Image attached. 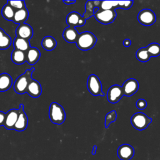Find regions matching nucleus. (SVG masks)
<instances>
[{
    "instance_id": "1",
    "label": "nucleus",
    "mask_w": 160,
    "mask_h": 160,
    "mask_svg": "<svg viewBox=\"0 0 160 160\" xmlns=\"http://www.w3.org/2000/svg\"><path fill=\"white\" fill-rule=\"evenodd\" d=\"M97 42V38L91 32L85 31L79 34L77 40V47L82 51H88L92 48Z\"/></svg>"
},
{
    "instance_id": "2",
    "label": "nucleus",
    "mask_w": 160,
    "mask_h": 160,
    "mask_svg": "<svg viewBox=\"0 0 160 160\" xmlns=\"http://www.w3.org/2000/svg\"><path fill=\"white\" fill-rule=\"evenodd\" d=\"M34 71V68L31 69H27L24 74L17 78L14 83V89L16 92L20 94L26 92L27 87L31 80L32 79L31 75Z\"/></svg>"
},
{
    "instance_id": "3",
    "label": "nucleus",
    "mask_w": 160,
    "mask_h": 160,
    "mask_svg": "<svg viewBox=\"0 0 160 160\" xmlns=\"http://www.w3.org/2000/svg\"><path fill=\"white\" fill-rule=\"evenodd\" d=\"M49 116L52 122L56 124H61L66 118V113L64 108L58 102H53L50 104Z\"/></svg>"
},
{
    "instance_id": "4",
    "label": "nucleus",
    "mask_w": 160,
    "mask_h": 160,
    "mask_svg": "<svg viewBox=\"0 0 160 160\" xmlns=\"http://www.w3.org/2000/svg\"><path fill=\"white\" fill-rule=\"evenodd\" d=\"M151 122L152 119L142 112L134 114L131 119V122L132 126L139 131H142L147 128Z\"/></svg>"
},
{
    "instance_id": "5",
    "label": "nucleus",
    "mask_w": 160,
    "mask_h": 160,
    "mask_svg": "<svg viewBox=\"0 0 160 160\" xmlns=\"http://www.w3.org/2000/svg\"><path fill=\"white\" fill-rule=\"evenodd\" d=\"M116 12L114 9L104 10L99 9L94 14V16L96 19L104 24H108L112 23L116 18Z\"/></svg>"
},
{
    "instance_id": "6",
    "label": "nucleus",
    "mask_w": 160,
    "mask_h": 160,
    "mask_svg": "<svg viewBox=\"0 0 160 160\" xmlns=\"http://www.w3.org/2000/svg\"><path fill=\"white\" fill-rule=\"evenodd\" d=\"M87 88L89 92L95 96H104V94L102 91V84L99 78L95 74H91L87 81Z\"/></svg>"
},
{
    "instance_id": "7",
    "label": "nucleus",
    "mask_w": 160,
    "mask_h": 160,
    "mask_svg": "<svg viewBox=\"0 0 160 160\" xmlns=\"http://www.w3.org/2000/svg\"><path fill=\"white\" fill-rule=\"evenodd\" d=\"M138 21L144 26H151L156 21L155 13L149 9H144L138 15Z\"/></svg>"
},
{
    "instance_id": "8",
    "label": "nucleus",
    "mask_w": 160,
    "mask_h": 160,
    "mask_svg": "<svg viewBox=\"0 0 160 160\" xmlns=\"http://www.w3.org/2000/svg\"><path fill=\"white\" fill-rule=\"evenodd\" d=\"M124 96L123 90L121 86L118 84L111 86L107 92V98L111 103L118 102Z\"/></svg>"
},
{
    "instance_id": "9",
    "label": "nucleus",
    "mask_w": 160,
    "mask_h": 160,
    "mask_svg": "<svg viewBox=\"0 0 160 160\" xmlns=\"http://www.w3.org/2000/svg\"><path fill=\"white\" fill-rule=\"evenodd\" d=\"M28 124V118L24 111V105L21 104L19 108V116L13 129L17 131H24Z\"/></svg>"
},
{
    "instance_id": "10",
    "label": "nucleus",
    "mask_w": 160,
    "mask_h": 160,
    "mask_svg": "<svg viewBox=\"0 0 160 160\" xmlns=\"http://www.w3.org/2000/svg\"><path fill=\"white\" fill-rule=\"evenodd\" d=\"M66 22L69 27L75 28L76 26H82L86 22V19L79 13L73 11L68 14Z\"/></svg>"
},
{
    "instance_id": "11",
    "label": "nucleus",
    "mask_w": 160,
    "mask_h": 160,
    "mask_svg": "<svg viewBox=\"0 0 160 160\" xmlns=\"http://www.w3.org/2000/svg\"><path fill=\"white\" fill-rule=\"evenodd\" d=\"M122 88L124 95L126 96H131L138 91L139 88V83L136 79L130 78L124 82Z\"/></svg>"
},
{
    "instance_id": "12",
    "label": "nucleus",
    "mask_w": 160,
    "mask_h": 160,
    "mask_svg": "<svg viewBox=\"0 0 160 160\" xmlns=\"http://www.w3.org/2000/svg\"><path fill=\"white\" fill-rule=\"evenodd\" d=\"M118 156L121 160H130L134 154V149L132 146L124 144L121 145L118 149Z\"/></svg>"
},
{
    "instance_id": "13",
    "label": "nucleus",
    "mask_w": 160,
    "mask_h": 160,
    "mask_svg": "<svg viewBox=\"0 0 160 160\" xmlns=\"http://www.w3.org/2000/svg\"><path fill=\"white\" fill-rule=\"evenodd\" d=\"M19 116V109H12L6 113L5 122L4 126L6 129L11 130L13 129L14 126L18 120Z\"/></svg>"
},
{
    "instance_id": "14",
    "label": "nucleus",
    "mask_w": 160,
    "mask_h": 160,
    "mask_svg": "<svg viewBox=\"0 0 160 160\" xmlns=\"http://www.w3.org/2000/svg\"><path fill=\"white\" fill-rule=\"evenodd\" d=\"M16 37L29 40L33 36V29L28 24H19L16 30Z\"/></svg>"
},
{
    "instance_id": "15",
    "label": "nucleus",
    "mask_w": 160,
    "mask_h": 160,
    "mask_svg": "<svg viewBox=\"0 0 160 160\" xmlns=\"http://www.w3.org/2000/svg\"><path fill=\"white\" fill-rule=\"evenodd\" d=\"M41 92L42 88L40 83L38 81L32 79L27 87L26 92L32 98H38L41 94Z\"/></svg>"
},
{
    "instance_id": "16",
    "label": "nucleus",
    "mask_w": 160,
    "mask_h": 160,
    "mask_svg": "<svg viewBox=\"0 0 160 160\" xmlns=\"http://www.w3.org/2000/svg\"><path fill=\"white\" fill-rule=\"evenodd\" d=\"M26 61L30 65H33L36 63L41 56L39 50L35 47H31L26 52Z\"/></svg>"
},
{
    "instance_id": "17",
    "label": "nucleus",
    "mask_w": 160,
    "mask_h": 160,
    "mask_svg": "<svg viewBox=\"0 0 160 160\" xmlns=\"http://www.w3.org/2000/svg\"><path fill=\"white\" fill-rule=\"evenodd\" d=\"M79 34L75 28L68 27L63 31L62 36L64 40L68 42H76Z\"/></svg>"
},
{
    "instance_id": "18",
    "label": "nucleus",
    "mask_w": 160,
    "mask_h": 160,
    "mask_svg": "<svg viewBox=\"0 0 160 160\" xmlns=\"http://www.w3.org/2000/svg\"><path fill=\"white\" fill-rule=\"evenodd\" d=\"M100 1H88L85 5V12L83 14V17L85 19L89 18L94 16V9L99 7Z\"/></svg>"
},
{
    "instance_id": "19",
    "label": "nucleus",
    "mask_w": 160,
    "mask_h": 160,
    "mask_svg": "<svg viewBox=\"0 0 160 160\" xmlns=\"http://www.w3.org/2000/svg\"><path fill=\"white\" fill-rule=\"evenodd\" d=\"M29 16V12L28 10L26 8L17 10L15 11L14 16L13 18L12 21L18 24H24L25 21L28 19Z\"/></svg>"
},
{
    "instance_id": "20",
    "label": "nucleus",
    "mask_w": 160,
    "mask_h": 160,
    "mask_svg": "<svg viewBox=\"0 0 160 160\" xmlns=\"http://www.w3.org/2000/svg\"><path fill=\"white\" fill-rule=\"evenodd\" d=\"M12 78L8 73L0 74V92H4L8 90L12 85Z\"/></svg>"
},
{
    "instance_id": "21",
    "label": "nucleus",
    "mask_w": 160,
    "mask_h": 160,
    "mask_svg": "<svg viewBox=\"0 0 160 160\" xmlns=\"http://www.w3.org/2000/svg\"><path fill=\"white\" fill-rule=\"evenodd\" d=\"M13 45L14 49L20 50L24 52H26L30 48V43L28 40L16 37L13 41Z\"/></svg>"
},
{
    "instance_id": "22",
    "label": "nucleus",
    "mask_w": 160,
    "mask_h": 160,
    "mask_svg": "<svg viewBox=\"0 0 160 160\" xmlns=\"http://www.w3.org/2000/svg\"><path fill=\"white\" fill-rule=\"evenodd\" d=\"M11 60L16 64H22L26 61V52L14 49L11 53Z\"/></svg>"
},
{
    "instance_id": "23",
    "label": "nucleus",
    "mask_w": 160,
    "mask_h": 160,
    "mask_svg": "<svg viewBox=\"0 0 160 160\" xmlns=\"http://www.w3.org/2000/svg\"><path fill=\"white\" fill-rule=\"evenodd\" d=\"M57 45V42L56 39L52 36H46L44 37L41 41L42 47L46 51H52L53 50Z\"/></svg>"
},
{
    "instance_id": "24",
    "label": "nucleus",
    "mask_w": 160,
    "mask_h": 160,
    "mask_svg": "<svg viewBox=\"0 0 160 160\" xmlns=\"http://www.w3.org/2000/svg\"><path fill=\"white\" fill-rule=\"evenodd\" d=\"M15 10L9 4H5L1 11V14L2 17L8 21H12L15 14Z\"/></svg>"
},
{
    "instance_id": "25",
    "label": "nucleus",
    "mask_w": 160,
    "mask_h": 160,
    "mask_svg": "<svg viewBox=\"0 0 160 160\" xmlns=\"http://www.w3.org/2000/svg\"><path fill=\"white\" fill-rule=\"evenodd\" d=\"M136 58H137L139 61L143 62H145L148 61L149 60L150 58H151V56H150V54H149L146 47V48H139V49L136 51Z\"/></svg>"
},
{
    "instance_id": "26",
    "label": "nucleus",
    "mask_w": 160,
    "mask_h": 160,
    "mask_svg": "<svg viewBox=\"0 0 160 160\" xmlns=\"http://www.w3.org/2000/svg\"><path fill=\"white\" fill-rule=\"evenodd\" d=\"M151 57H157L160 55V44L153 42L146 47Z\"/></svg>"
},
{
    "instance_id": "27",
    "label": "nucleus",
    "mask_w": 160,
    "mask_h": 160,
    "mask_svg": "<svg viewBox=\"0 0 160 160\" xmlns=\"http://www.w3.org/2000/svg\"><path fill=\"white\" fill-rule=\"evenodd\" d=\"M118 8V1H101L99 9L108 10Z\"/></svg>"
},
{
    "instance_id": "28",
    "label": "nucleus",
    "mask_w": 160,
    "mask_h": 160,
    "mask_svg": "<svg viewBox=\"0 0 160 160\" xmlns=\"http://www.w3.org/2000/svg\"><path fill=\"white\" fill-rule=\"evenodd\" d=\"M11 44V38L6 33L0 38V49H8Z\"/></svg>"
},
{
    "instance_id": "29",
    "label": "nucleus",
    "mask_w": 160,
    "mask_h": 160,
    "mask_svg": "<svg viewBox=\"0 0 160 160\" xmlns=\"http://www.w3.org/2000/svg\"><path fill=\"white\" fill-rule=\"evenodd\" d=\"M116 118L117 113L115 111H112L108 112L105 117V127L108 128L111 122H114L116 120Z\"/></svg>"
},
{
    "instance_id": "30",
    "label": "nucleus",
    "mask_w": 160,
    "mask_h": 160,
    "mask_svg": "<svg viewBox=\"0 0 160 160\" xmlns=\"http://www.w3.org/2000/svg\"><path fill=\"white\" fill-rule=\"evenodd\" d=\"M9 4L15 11L26 8L25 2L24 1H8Z\"/></svg>"
},
{
    "instance_id": "31",
    "label": "nucleus",
    "mask_w": 160,
    "mask_h": 160,
    "mask_svg": "<svg viewBox=\"0 0 160 160\" xmlns=\"http://www.w3.org/2000/svg\"><path fill=\"white\" fill-rule=\"evenodd\" d=\"M133 4L132 1H118V8L128 9L130 8Z\"/></svg>"
},
{
    "instance_id": "32",
    "label": "nucleus",
    "mask_w": 160,
    "mask_h": 160,
    "mask_svg": "<svg viewBox=\"0 0 160 160\" xmlns=\"http://www.w3.org/2000/svg\"><path fill=\"white\" fill-rule=\"evenodd\" d=\"M136 107L139 109H144L147 107V102L143 99H139L136 102Z\"/></svg>"
},
{
    "instance_id": "33",
    "label": "nucleus",
    "mask_w": 160,
    "mask_h": 160,
    "mask_svg": "<svg viewBox=\"0 0 160 160\" xmlns=\"http://www.w3.org/2000/svg\"><path fill=\"white\" fill-rule=\"evenodd\" d=\"M6 118V113L0 111V126H4Z\"/></svg>"
},
{
    "instance_id": "34",
    "label": "nucleus",
    "mask_w": 160,
    "mask_h": 160,
    "mask_svg": "<svg viewBox=\"0 0 160 160\" xmlns=\"http://www.w3.org/2000/svg\"><path fill=\"white\" fill-rule=\"evenodd\" d=\"M131 41L129 39H126L124 40L123 45L125 47H129V46H131Z\"/></svg>"
},
{
    "instance_id": "35",
    "label": "nucleus",
    "mask_w": 160,
    "mask_h": 160,
    "mask_svg": "<svg viewBox=\"0 0 160 160\" xmlns=\"http://www.w3.org/2000/svg\"><path fill=\"white\" fill-rule=\"evenodd\" d=\"M63 2L66 4H72L76 2V1H63Z\"/></svg>"
},
{
    "instance_id": "36",
    "label": "nucleus",
    "mask_w": 160,
    "mask_h": 160,
    "mask_svg": "<svg viewBox=\"0 0 160 160\" xmlns=\"http://www.w3.org/2000/svg\"><path fill=\"white\" fill-rule=\"evenodd\" d=\"M96 150H97V146L94 145V146H93V149H92V152H91L92 155H94V154H96Z\"/></svg>"
},
{
    "instance_id": "37",
    "label": "nucleus",
    "mask_w": 160,
    "mask_h": 160,
    "mask_svg": "<svg viewBox=\"0 0 160 160\" xmlns=\"http://www.w3.org/2000/svg\"><path fill=\"white\" fill-rule=\"evenodd\" d=\"M5 34H6V33H5L4 31L2 29H1V28H0V38H2Z\"/></svg>"
}]
</instances>
